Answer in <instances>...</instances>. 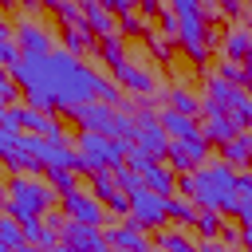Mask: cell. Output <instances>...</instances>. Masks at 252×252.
<instances>
[{
  "label": "cell",
  "mask_w": 252,
  "mask_h": 252,
  "mask_svg": "<svg viewBox=\"0 0 252 252\" xmlns=\"http://www.w3.org/2000/svg\"><path fill=\"white\" fill-rule=\"evenodd\" d=\"M94 79H98V71H91L79 55H71L63 47H55L47 55V87L55 94V106L75 110L83 102H94Z\"/></svg>",
  "instance_id": "obj_1"
},
{
  "label": "cell",
  "mask_w": 252,
  "mask_h": 252,
  "mask_svg": "<svg viewBox=\"0 0 252 252\" xmlns=\"http://www.w3.org/2000/svg\"><path fill=\"white\" fill-rule=\"evenodd\" d=\"M197 209H217V213H236L240 193H236V169L224 161H205L193 169V193Z\"/></svg>",
  "instance_id": "obj_2"
},
{
  "label": "cell",
  "mask_w": 252,
  "mask_h": 252,
  "mask_svg": "<svg viewBox=\"0 0 252 252\" xmlns=\"http://www.w3.org/2000/svg\"><path fill=\"white\" fill-rule=\"evenodd\" d=\"M51 205H55L51 181H39L35 173H16V177L8 181V213H12L16 220L43 217Z\"/></svg>",
  "instance_id": "obj_3"
},
{
  "label": "cell",
  "mask_w": 252,
  "mask_h": 252,
  "mask_svg": "<svg viewBox=\"0 0 252 252\" xmlns=\"http://www.w3.org/2000/svg\"><path fill=\"white\" fill-rule=\"evenodd\" d=\"M75 150L83 158V173H98V169H118L126 161V142L118 138H106V134H94V130H83L75 138Z\"/></svg>",
  "instance_id": "obj_4"
},
{
  "label": "cell",
  "mask_w": 252,
  "mask_h": 252,
  "mask_svg": "<svg viewBox=\"0 0 252 252\" xmlns=\"http://www.w3.org/2000/svg\"><path fill=\"white\" fill-rule=\"evenodd\" d=\"M63 213H67V220H79V224H94V228H106L110 224L106 205L94 193H83V189L63 193Z\"/></svg>",
  "instance_id": "obj_5"
},
{
  "label": "cell",
  "mask_w": 252,
  "mask_h": 252,
  "mask_svg": "<svg viewBox=\"0 0 252 252\" xmlns=\"http://www.w3.org/2000/svg\"><path fill=\"white\" fill-rule=\"evenodd\" d=\"M126 220H134L138 228H161L165 220H169V213H165V197H158L154 189H138V193H130V217Z\"/></svg>",
  "instance_id": "obj_6"
},
{
  "label": "cell",
  "mask_w": 252,
  "mask_h": 252,
  "mask_svg": "<svg viewBox=\"0 0 252 252\" xmlns=\"http://www.w3.org/2000/svg\"><path fill=\"white\" fill-rule=\"evenodd\" d=\"M165 158H169V169H173V173H193V169L205 165V158H209V142H205V138H189V142L169 138Z\"/></svg>",
  "instance_id": "obj_7"
},
{
  "label": "cell",
  "mask_w": 252,
  "mask_h": 252,
  "mask_svg": "<svg viewBox=\"0 0 252 252\" xmlns=\"http://www.w3.org/2000/svg\"><path fill=\"white\" fill-rule=\"evenodd\" d=\"M91 193L106 205V213H110V217H130V197L118 189V181H114V173H110V169L91 173Z\"/></svg>",
  "instance_id": "obj_8"
},
{
  "label": "cell",
  "mask_w": 252,
  "mask_h": 252,
  "mask_svg": "<svg viewBox=\"0 0 252 252\" xmlns=\"http://www.w3.org/2000/svg\"><path fill=\"white\" fill-rule=\"evenodd\" d=\"M16 43L24 55H51L55 51V35L39 20H28V16H20V24H16Z\"/></svg>",
  "instance_id": "obj_9"
},
{
  "label": "cell",
  "mask_w": 252,
  "mask_h": 252,
  "mask_svg": "<svg viewBox=\"0 0 252 252\" xmlns=\"http://www.w3.org/2000/svg\"><path fill=\"white\" fill-rule=\"evenodd\" d=\"M102 240H106V248H114V252H126V248H142V252H150V244H146V228H138L134 220H110V224L102 228Z\"/></svg>",
  "instance_id": "obj_10"
},
{
  "label": "cell",
  "mask_w": 252,
  "mask_h": 252,
  "mask_svg": "<svg viewBox=\"0 0 252 252\" xmlns=\"http://www.w3.org/2000/svg\"><path fill=\"white\" fill-rule=\"evenodd\" d=\"M134 122H138V138H134V146H142V150H146V154H154V158L169 150V134H165V126L158 122V114L142 110Z\"/></svg>",
  "instance_id": "obj_11"
},
{
  "label": "cell",
  "mask_w": 252,
  "mask_h": 252,
  "mask_svg": "<svg viewBox=\"0 0 252 252\" xmlns=\"http://www.w3.org/2000/svg\"><path fill=\"white\" fill-rule=\"evenodd\" d=\"M63 244H67L71 252H102V248H106L102 228L79 224V220H67V224H63Z\"/></svg>",
  "instance_id": "obj_12"
},
{
  "label": "cell",
  "mask_w": 252,
  "mask_h": 252,
  "mask_svg": "<svg viewBox=\"0 0 252 252\" xmlns=\"http://www.w3.org/2000/svg\"><path fill=\"white\" fill-rule=\"evenodd\" d=\"M236 134H240V126L232 122V114H228V110H209V114H205L201 138H205L209 146H224V142H232Z\"/></svg>",
  "instance_id": "obj_13"
},
{
  "label": "cell",
  "mask_w": 252,
  "mask_h": 252,
  "mask_svg": "<svg viewBox=\"0 0 252 252\" xmlns=\"http://www.w3.org/2000/svg\"><path fill=\"white\" fill-rule=\"evenodd\" d=\"M114 83H118V87H126V91H134V94H150V91L158 87V79H154L146 67L130 63V59H122V63L114 67Z\"/></svg>",
  "instance_id": "obj_14"
},
{
  "label": "cell",
  "mask_w": 252,
  "mask_h": 252,
  "mask_svg": "<svg viewBox=\"0 0 252 252\" xmlns=\"http://www.w3.org/2000/svg\"><path fill=\"white\" fill-rule=\"evenodd\" d=\"M236 94H240V87H232L228 79H220V75H213L209 83H205V114L209 110H232V102H236Z\"/></svg>",
  "instance_id": "obj_15"
},
{
  "label": "cell",
  "mask_w": 252,
  "mask_h": 252,
  "mask_svg": "<svg viewBox=\"0 0 252 252\" xmlns=\"http://www.w3.org/2000/svg\"><path fill=\"white\" fill-rule=\"evenodd\" d=\"M158 122L165 126V134L169 138H177V142H189V138H201V126H197V118H189V114H181V110H161L158 114Z\"/></svg>",
  "instance_id": "obj_16"
},
{
  "label": "cell",
  "mask_w": 252,
  "mask_h": 252,
  "mask_svg": "<svg viewBox=\"0 0 252 252\" xmlns=\"http://www.w3.org/2000/svg\"><path fill=\"white\" fill-rule=\"evenodd\" d=\"M83 24L94 32V39L118 35V32H114V12H106V8H102V4H94V0H83Z\"/></svg>",
  "instance_id": "obj_17"
},
{
  "label": "cell",
  "mask_w": 252,
  "mask_h": 252,
  "mask_svg": "<svg viewBox=\"0 0 252 252\" xmlns=\"http://www.w3.org/2000/svg\"><path fill=\"white\" fill-rule=\"evenodd\" d=\"M63 51H71V55H94L98 51V43H94V32L87 28V24H71V28H63Z\"/></svg>",
  "instance_id": "obj_18"
},
{
  "label": "cell",
  "mask_w": 252,
  "mask_h": 252,
  "mask_svg": "<svg viewBox=\"0 0 252 252\" xmlns=\"http://www.w3.org/2000/svg\"><path fill=\"white\" fill-rule=\"evenodd\" d=\"M220 161L232 165V169H244V165L252 161V134L240 130L232 142H224V146H220Z\"/></svg>",
  "instance_id": "obj_19"
},
{
  "label": "cell",
  "mask_w": 252,
  "mask_h": 252,
  "mask_svg": "<svg viewBox=\"0 0 252 252\" xmlns=\"http://www.w3.org/2000/svg\"><path fill=\"white\" fill-rule=\"evenodd\" d=\"M220 51H224V59L244 63V59H248V51H252V28H228V32H224Z\"/></svg>",
  "instance_id": "obj_20"
},
{
  "label": "cell",
  "mask_w": 252,
  "mask_h": 252,
  "mask_svg": "<svg viewBox=\"0 0 252 252\" xmlns=\"http://www.w3.org/2000/svg\"><path fill=\"white\" fill-rule=\"evenodd\" d=\"M142 177H146V189H154L158 197H173V193H177V173H173L169 165H154V169H146Z\"/></svg>",
  "instance_id": "obj_21"
},
{
  "label": "cell",
  "mask_w": 252,
  "mask_h": 252,
  "mask_svg": "<svg viewBox=\"0 0 252 252\" xmlns=\"http://www.w3.org/2000/svg\"><path fill=\"white\" fill-rule=\"evenodd\" d=\"M165 213H169V220H177V224H185V228H193V220H197V201L193 197H181V193H173V197H165Z\"/></svg>",
  "instance_id": "obj_22"
},
{
  "label": "cell",
  "mask_w": 252,
  "mask_h": 252,
  "mask_svg": "<svg viewBox=\"0 0 252 252\" xmlns=\"http://www.w3.org/2000/svg\"><path fill=\"white\" fill-rule=\"evenodd\" d=\"M0 161H4L12 173H43V161H39L32 150H24L20 142H16V146H12V154H8V158H0Z\"/></svg>",
  "instance_id": "obj_23"
},
{
  "label": "cell",
  "mask_w": 252,
  "mask_h": 252,
  "mask_svg": "<svg viewBox=\"0 0 252 252\" xmlns=\"http://www.w3.org/2000/svg\"><path fill=\"white\" fill-rule=\"evenodd\" d=\"M20 55H24V51H20V43H16V28L0 16V63H4V67H16Z\"/></svg>",
  "instance_id": "obj_24"
},
{
  "label": "cell",
  "mask_w": 252,
  "mask_h": 252,
  "mask_svg": "<svg viewBox=\"0 0 252 252\" xmlns=\"http://www.w3.org/2000/svg\"><path fill=\"white\" fill-rule=\"evenodd\" d=\"M169 110H181V114H189V118H197V114L205 110V102H201L197 94H189L185 87H173V91H169Z\"/></svg>",
  "instance_id": "obj_25"
},
{
  "label": "cell",
  "mask_w": 252,
  "mask_h": 252,
  "mask_svg": "<svg viewBox=\"0 0 252 252\" xmlns=\"http://www.w3.org/2000/svg\"><path fill=\"white\" fill-rule=\"evenodd\" d=\"M220 224H224V220H220V213H217V209H201V213H197V220H193V228H197L205 240H217V236H220Z\"/></svg>",
  "instance_id": "obj_26"
},
{
  "label": "cell",
  "mask_w": 252,
  "mask_h": 252,
  "mask_svg": "<svg viewBox=\"0 0 252 252\" xmlns=\"http://www.w3.org/2000/svg\"><path fill=\"white\" fill-rule=\"evenodd\" d=\"M47 173V181H51V189L63 197V193H71V189H79V173L75 169H43Z\"/></svg>",
  "instance_id": "obj_27"
},
{
  "label": "cell",
  "mask_w": 252,
  "mask_h": 252,
  "mask_svg": "<svg viewBox=\"0 0 252 252\" xmlns=\"http://www.w3.org/2000/svg\"><path fill=\"white\" fill-rule=\"evenodd\" d=\"M114 173V181H118V189L130 197V193H138V189H146V177L142 173H134L130 165H118V169H110Z\"/></svg>",
  "instance_id": "obj_28"
},
{
  "label": "cell",
  "mask_w": 252,
  "mask_h": 252,
  "mask_svg": "<svg viewBox=\"0 0 252 252\" xmlns=\"http://www.w3.org/2000/svg\"><path fill=\"white\" fill-rule=\"evenodd\" d=\"M94 98L106 102V106H118V102H122V87H118L114 79H102V75H98V79H94Z\"/></svg>",
  "instance_id": "obj_29"
},
{
  "label": "cell",
  "mask_w": 252,
  "mask_h": 252,
  "mask_svg": "<svg viewBox=\"0 0 252 252\" xmlns=\"http://www.w3.org/2000/svg\"><path fill=\"white\" fill-rule=\"evenodd\" d=\"M98 55H102V59L110 63V71H114V67L126 59V51H122V39H118V35H106V39H98Z\"/></svg>",
  "instance_id": "obj_30"
},
{
  "label": "cell",
  "mask_w": 252,
  "mask_h": 252,
  "mask_svg": "<svg viewBox=\"0 0 252 252\" xmlns=\"http://www.w3.org/2000/svg\"><path fill=\"white\" fill-rule=\"evenodd\" d=\"M158 252H193L185 232H158Z\"/></svg>",
  "instance_id": "obj_31"
},
{
  "label": "cell",
  "mask_w": 252,
  "mask_h": 252,
  "mask_svg": "<svg viewBox=\"0 0 252 252\" xmlns=\"http://www.w3.org/2000/svg\"><path fill=\"white\" fill-rule=\"evenodd\" d=\"M228 114H232V122H236L240 130H244V126H252V94H244V91H240Z\"/></svg>",
  "instance_id": "obj_32"
},
{
  "label": "cell",
  "mask_w": 252,
  "mask_h": 252,
  "mask_svg": "<svg viewBox=\"0 0 252 252\" xmlns=\"http://www.w3.org/2000/svg\"><path fill=\"white\" fill-rule=\"evenodd\" d=\"M126 165H130L134 173H146V169H154V165H158V158H154V154H146L142 146H130V154H126Z\"/></svg>",
  "instance_id": "obj_33"
},
{
  "label": "cell",
  "mask_w": 252,
  "mask_h": 252,
  "mask_svg": "<svg viewBox=\"0 0 252 252\" xmlns=\"http://www.w3.org/2000/svg\"><path fill=\"white\" fill-rule=\"evenodd\" d=\"M146 24H150V20H146V16H138V12H122V16H118L122 35H142V32H146Z\"/></svg>",
  "instance_id": "obj_34"
},
{
  "label": "cell",
  "mask_w": 252,
  "mask_h": 252,
  "mask_svg": "<svg viewBox=\"0 0 252 252\" xmlns=\"http://www.w3.org/2000/svg\"><path fill=\"white\" fill-rule=\"evenodd\" d=\"M0 240H4L8 248H16V244H28V240H24V228H20V220H4V217H0Z\"/></svg>",
  "instance_id": "obj_35"
},
{
  "label": "cell",
  "mask_w": 252,
  "mask_h": 252,
  "mask_svg": "<svg viewBox=\"0 0 252 252\" xmlns=\"http://www.w3.org/2000/svg\"><path fill=\"white\" fill-rule=\"evenodd\" d=\"M220 79H228L232 87H240V79H244V67H240L236 59H224V63H220Z\"/></svg>",
  "instance_id": "obj_36"
},
{
  "label": "cell",
  "mask_w": 252,
  "mask_h": 252,
  "mask_svg": "<svg viewBox=\"0 0 252 252\" xmlns=\"http://www.w3.org/2000/svg\"><path fill=\"white\" fill-rule=\"evenodd\" d=\"M169 39H173V35H150V51H154L158 59H169Z\"/></svg>",
  "instance_id": "obj_37"
},
{
  "label": "cell",
  "mask_w": 252,
  "mask_h": 252,
  "mask_svg": "<svg viewBox=\"0 0 252 252\" xmlns=\"http://www.w3.org/2000/svg\"><path fill=\"white\" fill-rule=\"evenodd\" d=\"M236 217L244 224H252V193H240V205H236Z\"/></svg>",
  "instance_id": "obj_38"
},
{
  "label": "cell",
  "mask_w": 252,
  "mask_h": 252,
  "mask_svg": "<svg viewBox=\"0 0 252 252\" xmlns=\"http://www.w3.org/2000/svg\"><path fill=\"white\" fill-rule=\"evenodd\" d=\"M217 240H220V244L228 248V244H240V232H236L232 224H220V236H217Z\"/></svg>",
  "instance_id": "obj_39"
},
{
  "label": "cell",
  "mask_w": 252,
  "mask_h": 252,
  "mask_svg": "<svg viewBox=\"0 0 252 252\" xmlns=\"http://www.w3.org/2000/svg\"><path fill=\"white\" fill-rule=\"evenodd\" d=\"M138 8H142V16H146V20H154V16H161V12H165V8H161V0H142Z\"/></svg>",
  "instance_id": "obj_40"
},
{
  "label": "cell",
  "mask_w": 252,
  "mask_h": 252,
  "mask_svg": "<svg viewBox=\"0 0 252 252\" xmlns=\"http://www.w3.org/2000/svg\"><path fill=\"white\" fill-rule=\"evenodd\" d=\"M12 146H16V134H8V130L0 126V158H8V154H12Z\"/></svg>",
  "instance_id": "obj_41"
},
{
  "label": "cell",
  "mask_w": 252,
  "mask_h": 252,
  "mask_svg": "<svg viewBox=\"0 0 252 252\" xmlns=\"http://www.w3.org/2000/svg\"><path fill=\"white\" fill-rule=\"evenodd\" d=\"M177 193H181V197L193 193V173H177Z\"/></svg>",
  "instance_id": "obj_42"
},
{
  "label": "cell",
  "mask_w": 252,
  "mask_h": 252,
  "mask_svg": "<svg viewBox=\"0 0 252 252\" xmlns=\"http://www.w3.org/2000/svg\"><path fill=\"white\" fill-rule=\"evenodd\" d=\"M220 16H240V0H220Z\"/></svg>",
  "instance_id": "obj_43"
},
{
  "label": "cell",
  "mask_w": 252,
  "mask_h": 252,
  "mask_svg": "<svg viewBox=\"0 0 252 252\" xmlns=\"http://www.w3.org/2000/svg\"><path fill=\"white\" fill-rule=\"evenodd\" d=\"M240 248H244V252H252V224H244V228H240Z\"/></svg>",
  "instance_id": "obj_44"
},
{
  "label": "cell",
  "mask_w": 252,
  "mask_h": 252,
  "mask_svg": "<svg viewBox=\"0 0 252 252\" xmlns=\"http://www.w3.org/2000/svg\"><path fill=\"white\" fill-rule=\"evenodd\" d=\"M94 4H102L106 12H118V16H122V0H94Z\"/></svg>",
  "instance_id": "obj_45"
},
{
  "label": "cell",
  "mask_w": 252,
  "mask_h": 252,
  "mask_svg": "<svg viewBox=\"0 0 252 252\" xmlns=\"http://www.w3.org/2000/svg\"><path fill=\"white\" fill-rule=\"evenodd\" d=\"M138 4H142V0H122V12H134Z\"/></svg>",
  "instance_id": "obj_46"
},
{
  "label": "cell",
  "mask_w": 252,
  "mask_h": 252,
  "mask_svg": "<svg viewBox=\"0 0 252 252\" xmlns=\"http://www.w3.org/2000/svg\"><path fill=\"white\" fill-rule=\"evenodd\" d=\"M0 205H8V185L0 181Z\"/></svg>",
  "instance_id": "obj_47"
},
{
  "label": "cell",
  "mask_w": 252,
  "mask_h": 252,
  "mask_svg": "<svg viewBox=\"0 0 252 252\" xmlns=\"http://www.w3.org/2000/svg\"><path fill=\"white\" fill-rule=\"evenodd\" d=\"M16 4H20V0H0V8H16Z\"/></svg>",
  "instance_id": "obj_48"
},
{
  "label": "cell",
  "mask_w": 252,
  "mask_h": 252,
  "mask_svg": "<svg viewBox=\"0 0 252 252\" xmlns=\"http://www.w3.org/2000/svg\"><path fill=\"white\" fill-rule=\"evenodd\" d=\"M47 252H71V248H67V244H55V248H47Z\"/></svg>",
  "instance_id": "obj_49"
},
{
  "label": "cell",
  "mask_w": 252,
  "mask_h": 252,
  "mask_svg": "<svg viewBox=\"0 0 252 252\" xmlns=\"http://www.w3.org/2000/svg\"><path fill=\"white\" fill-rule=\"evenodd\" d=\"M244 67H248V71H252V51H248V59H244Z\"/></svg>",
  "instance_id": "obj_50"
},
{
  "label": "cell",
  "mask_w": 252,
  "mask_h": 252,
  "mask_svg": "<svg viewBox=\"0 0 252 252\" xmlns=\"http://www.w3.org/2000/svg\"><path fill=\"white\" fill-rule=\"evenodd\" d=\"M4 110H8V102H4V94H0V114H4Z\"/></svg>",
  "instance_id": "obj_51"
},
{
  "label": "cell",
  "mask_w": 252,
  "mask_h": 252,
  "mask_svg": "<svg viewBox=\"0 0 252 252\" xmlns=\"http://www.w3.org/2000/svg\"><path fill=\"white\" fill-rule=\"evenodd\" d=\"M126 252H142V248H126Z\"/></svg>",
  "instance_id": "obj_52"
},
{
  "label": "cell",
  "mask_w": 252,
  "mask_h": 252,
  "mask_svg": "<svg viewBox=\"0 0 252 252\" xmlns=\"http://www.w3.org/2000/svg\"><path fill=\"white\" fill-rule=\"evenodd\" d=\"M102 252H114V248H102Z\"/></svg>",
  "instance_id": "obj_53"
},
{
  "label": "cell",
  "mask_w": 252,
  "mask_h": 252,
  "mask_svg": "<svg viewBox=\"0 0 252 252\" xmlns=\"http://www.w3.org/2000/svg\"><path fill=\"white\" fill-rule=\"evenodd\" d=\"M193 252H197V248H193Z\"/></svg>",
  "instance_id": "obj_54"
}]
</instances>
